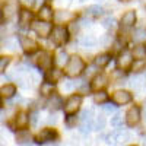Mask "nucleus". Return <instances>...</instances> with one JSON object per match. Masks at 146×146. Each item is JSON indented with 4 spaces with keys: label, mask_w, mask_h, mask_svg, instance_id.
I'll use <instances>...</instances> for the list:
<instances>
[{
    "label": "nucleus",
    "mask_w": 146,
    "mask_h": 146,
    "mask_svg": "<svg viewBox=\"0 0 146 146\" xmlns=\"http://www.w3.org/2000/svg\"><path fill=\"white\" fill-rule=\"evenodd\" d=\"M83 70H85V62L82 60V57H79L76 54L72 56L66 66V75L70 78H76V76L82 75Z\"/></svg>",
    "instance_id": "1"
},
{
    "label": "nucleus",
    "mask_w": 146,
    "mask_h": 146,
    "mask_svg": "<svg viewBox=\"0 0 146 146\" xmlns=\"http://www.w3.org/2000/svg\"><path fill=\"white\" fill-rule=\"evenodd\" d=\"M51 40L56 45H64L69 41V29L63 25L54 27V29L51 32Z\"/></svg>",
    "instance_id": "2"
},
{
    "label": "nucleus",
    "mask_w": 146,
    "mask_h": 146,
    "mask_svg": "<svg viewBox=\"0 0 146 146\" xmlns=\"http://www.w3.org/2000/svg\"><path fill=\"white\" fill-rule=\"evenodd\" d=\"M82 105V96L78 95V94H73L70 95L69 98L66 100L64 102V113L69 115V114H75L78 110L80 108Z\"/></svg>",
    "instance_id": "3"
},
{
    "label": "nucleus",
    "mask_w": 146,
    "mask_h": 146,
    "mask_svg": "<svg viewBox=\"0 0 146 146\" xmlns=\"http://www.w3.org/2000/svg\"><path fill=\"white\" fill-rule=\"evenodd\" d=\"M31 29L34 32H36L40 36H42V38H47L48 35H50L53 32V27L50 22H44V21H36V22H32L31 25Z\"/></svg>",
    "instance_id": "4"
},
{
    "label": "nucleus",
    "mask_w": 146,
    "mask_h": 146,
    "mask_svg": "<svg viewBox=\"0 0 146 146\" xmlns=\"http://www.w3.org/2000/svg\"><path fill=\"white\" fill-rule=\"evenodd\" d=\"M54 62L56 60L53 58V56L48 51H41V53H38V56H36V63H38V66L44 70H51Z\"/></svg>",
    "instance_id": "5"
},
{
    "label": "nucleus",
    "mask_w": 146,
    "mask_h": 146,
    "mask_svg": "<svg viewBox=\"0 0 146 146\" xmlns=\"http://www.w3.org/2000/svg\"><path fill=\"white\" fill-rule=\"evenodd\" d=\"M117 67L120 70H127L133 66V54L129 53V51H123L120 53L118 57H117Z\"/></svg>",
    "instance_id": "6"
},
{
    "label": "nucleus",
    "mask_w": 146,
    "mask_h": 146,
    "mask_svg": "<svg viewBox=\"0 0 146 146\" xmlns=\"http://www.w3.org/2000/svg\"><path fill=\"white\" fill-rule=\"evenodd\" d=\"M139 121H140V108L136 107V105L129 108L127 113H126V123H127V126L135 127Z\"/></svg>",
    "instance_id": "7"
},
{
    "label": "nucleus",
    "mask_w": 146,
    "mask_h": 146,
    "mask_svg": "<svg viewBox=\"0 0 146 146\" xmlns=\"http://www.w3.org/2000/svg\"><path fill=\"white\" fill-rule=\"evenodd\" d=\"M131 98H133V95L129 91H123V89H118L113 94V101L117 105H126L131 101Z\"/></svg>",
    "instance_id": "8"
},
{
    "label": "nucleus",
    "mask_w": 146,
    "mask_h": 146,
    "mask_svg": "<svg viewBox=\"0 0 146 146\" xmlns=\"http://www.w3.org/2000/svg\"><path fill=\"white\" fill-rule=\"evenodd\" d=\"M108 85V79L105 75H102V73H98V75H95L92 82H91V88L95 91V92H101L104 91V88Z\"/></svg>",
    "instance_id": "9"
},
{
    "label": "nucleus",
    "mask_w": 146,
    "mask_h": 146,
    "mask_svg": "<svg viewBox=\"0 0 146 146\" xmlns=\"http://www.w3.org/2000/svg\"><path fill=\"white\" fill-rule=\"evenodd\" d=\"M21 47L27 54H32L38 50V44L29 36H21Z\"/></svg>",
    "instance_id": "10"
},
{
    "label": "nucleus",
    "mask_w": 146,
    "mask_h": 146,
    "mask_svg": "<svg viewBox=\"0 0 146 146\" xmlns=\"http://www.w3.org/2000/svg\"><path fill=\"white\" fill-rule=\"evenodd\" d=\"M73 19H75V15H73L72 12H67V10H58L54 15V21L57 23H69Z\"/></svg>",
    "instance_id": "11"
},
{
    "label": "nucleus",
    "mask_w": 146,
    "mask_h": 146,
    "mask_svg": "<svg viewBox=\"0 0 146 146\" xmlns=\"http://www.w3.org/2000/svg\"><path fill=\"white\" fill-rule=\"evenodd\" d=\"M57 137V133L54 131V129H44L38 133V136H36V140L40 143L41 142H50V140H54Z\"/></svg>",
    "instance_id": "12"
},
{
    "label": "nucleus",
    "mask_w": 146,
    "mask_h": 146,
    "mask_svg": "<svg viewBox=\"0 0 146 146\" xmlns=\"http://www.w3.org/2000/svg\"><path fill=\"white\" fill-rule=\"evenodd\" d=\"M121 25L123 27H126V28H129V27H133L136 23V12L135 10H129V12H126V13L121 16Z\"/></svg>",
    "instance_id": "13"
},
{
    "label": "nucleus",
    "mask_w": 146,
    "mask_h": 146,
    "mask_svg": "<svg viewBox=\"0 0 146 146\" xmlns=\"http://www.w3.org/2000/svg\"><path fill=\"white\" fill-rule=\"evenodd\" d=\"M63 70H60V69H51V70H48L47 72V75H45V79H47V82H50V83H56V82H58L60 79L63 78Z\"/></svg>",
    "instance_id": "14"
},
{
    "label": "nucleus",
    "mask_w": 146,
    "mask_h": 146,
    "mask_svg": "<svg viewBox=\"0 0 146 146\" xmlns=\"http://www.w3.org/2000/svg\"><path fill=\"white\" fill-rule=\"evenodd\" d=\"M131 88L135 89L136 92H140V91H143V88L146 86V79L142 76V75H139V76H135L131 79Z\"/></svg>",
    "instance_id": "15"
},
{
    "label": "nucleus",
    "mask_w": 146,
    "mask_h": 146,
    "mask_svg": "<svg viewBox=\"0 0 146 146\" xmlns=\"http://www.w3.org/2000/svg\"><path fill=\"white\" fill-rule=\"evenodd\" d=\"M110 60H111V54H108V53H102V54H98L95 57V66L96 67H105L108 63H110Z\"/></svg>",
    "instance_id": "16"
},
{
    "label": "nucleus",
    "mask_w": 146,
    "mask_h": 146,
    "mask_svg": "<svg viewBox=\"0 0 146 146\" xmlns=\"http://www.w3.org/2000/svg\"><path fill=\"white\" fill-rule=\"evenodd\" d=\"M40 18L44 21V22H50L53 18H54V13H53V9L50 6H41L40 9Z\"/></svg>",
    "instance_id": "17"
},
{
    "label": "nucleus",
    "mask_w": 146,
    "mask_h": 146,
    "mask_svg": "<svg viewBox=\"0 0 146 146\" xmlns=\"http://www.w3.org/2000/svg\"><path fill=\"white\" fill-rule=\"evenodd\" d=\"M69 60H70V57H69V54H67L64 50H60V51L57 53V56H56V63H57V66H60V67L67 66Z\"/></svg>",
    "instance_id": "18"
},
{
    "label": "nucleus",
    "mask_w": 146,
    "mask_h": 146,
    "mask_svg": "<svg viewBox=\"0 0 146 146\" xmlns=\"http://www.w3.org/2000/svg\"><path fill=\"white\" fill-rule=\"evenodd\" d=\"M131 54H133V57H135L136 60H145L146 58V47L143 44L136 45L135 48H133Z\"/></svg>",
    "instance_id": "19"
},
{
    "label": "nucleus",
    "mask_w": 146,
    "mask_h": 146,
    "mask_svg": "<svg viewBox=\"0 0 146 146\" xmlns=\"http://www.w3.org/2000/svg\"><path fill=\"white\" fill-rule=\"evenodd\" d=\"M79 44L83 48H92V47L96 45V40H95V36H92V35H85V36H82V38L79 40Z\"/></svg>",
    "instance_id": "20"
},
{
    "label": "nucleus",
    "mask_w": 146,
    "mask_h": 146,
    "mask_svg": "<svg viewBox=\"0 0 146 146\" xmlns=\"http://www.w3.org/2000/svg\"><path fill=\"white\" fill-rule=\"evenodd\" d=\"M15 94H16L15 85L9 83V85H3L2 86V96L3 98H12V96H15Z\"/></svg>",
    "instance_id": "21"
},
{
    "label": "nucleus",
    "mask_w": 146,
    "mask_h": 146,
    "mask_svg": "<svg viewBox=\"0 0 146 146\" xmlns=\"http://www.w3.org/2000/svg\"><path fill=\"white\" fill-rule=\"evenodd\" d=\"M29 118H31V117H28L27 113H19L18 117H16V127L25 129V127L28 126V123H29Z\"/></svg>",
    "instance_id": "22"
},
{
    "label": "nucleus",
    "mask_w": 146,
    "mask_h": 146,
    "mask_svg": "<svg viewBox=\"0 0 146 146\" xmlns=\"http://www.w3.org/2000/svg\"><path fill=\"white\" fill-rule=\"evenodd\" d=\"M40 92H41V95H44V96H51V95H54V85L50 83V82L41 83Z\"/></svg>",
    "instance_id": "23"
},
{
    "label": "nucleus",
    "mask_w": 146,
    "mask_h": 146,
    "mask_svg": "<svg viewBox=\"0 0 146 146\" xmlns=\"http://www.w3.org/2000/svg\"><path fill=\"white\" fill-rule=\"evenodd\" d=\"M31 19H32V13H31L29 10H27V9L21 10V13H19V23H21L22 27L28 25V23L31 22Z\"/></svg>",
    "instance_id": "24"
},
{
    "label": "nucleus",
    "mask_w": 146,
    "mask_h": 146,
    "mask_svg": "<svg viewBox=\"0 0 146 146\" xmlns=\"http://www.w3.org/2000/svg\"><path fill=\"white\" fill-rule=\"evenodd\" d=\"M47 105L50 107V108H53V110H58L60 107L63 105V100L60 98L58 95L54 94V95H51V98H50V101L47 102Z\"/></svg>",
    "instance_id": "25"
},
{
    "label": "nucleus",
    "mask_w": 146,
    "mask_h": 146,
    "mask_svg": "<svg viewBox=\"0 0 146 146\" xmlns=\"http://www.w3.org/2000/svg\"><path fill=\"white\" fill-rule=\"evenodd\" d=\"M124 80V73H123V70H114L113 73H111V82L113 83H115V85H121V83H124L123 82Z\"/></svg>",
    "instance_id": "26"
},
{
    "label": "nucleus",
    "mask_w": 146,
    "mask_h": 146,
    "mask_svg": "<svg viewBox=\"0 0 146 146\" xmlns=\"http://www.w3.org/2000/svg\"><path fill=\"white\" fill-rule=\"evenodd\" d=\"M104 126H105V117H104V114H98L94 120V129L95 130H102Z\"/></svg>",
    "instance_id": "27"
},
{
    "label": "nucleus",
    "mask_w": 146,
    "mask_h": 146,
    "mask_svg": "<svg viewBox=\"0 0 146 146\" xmlns=\"http://www.w3.org/2000/svg\"><path fill=\"white\" fill-rule=\"evenodd\" d=\"M107 100H108V95L107 92L101 91V92H96L94 95V102L95 104H107Z\"/></svg>",
    "instance_id": "28"
},
{
    "label": "nucleus",
    "mask_w": 146,
    "mask_h": 146,
    "mask_svg": "<svg viewBox=\"0 0 146 146\" xmlns=\"http://www.w3.org/2000/svg\"><path fill=\"white\" fill-rule=\"evenodd\" d=\"M86 13L91 15V16H101L102 15V7L98 6V5H92L86 9Z\"/></svg>",
    "instance_id": "29"
},
{
    "label": "nucleus",
    "mask_w": 146,
    "mask_h": 146,
    "mask_svg": "<svg viewBox=\"0 0 146 146\" xmlns=\"http://www.w3.org/2000/svg\"><path fill=\"white\" fill-rule=\"evenodd\" d=\"M16 139H18V142H19V143H22V145L25 143V142H28V143H29L31 135H29V131H28V130H21V131H18Z\"/></svg>",
    "instance_id": "30"
},
{
    "label": "nucleus",
    "mask_w": 146,
    "mask_h": 146,
    "mask_svg": "<svg viewBox=\"0 0 146 146\" xmlns=\"http://www.w3.org/2000/svg\"><path fill=\"white\" fill-rule=\"evenodd\" d=\"M133 40H135V42H139V44L146 41V29H137L135 35H133Z\"/></svg>",
    "instance_id": "31"
},
{
    "label": "nucleus",
    "mask_w": 146,
    "mask_h": 146,
    "mask_svg": "<svg viewBox=\"0 0 146 146\" xmlns=\"http://www.w3.org/2000/svg\"><path fill=\"white\" fill-rule=\"evenodd\" d=\"M76 86H78L76 80H66V82L63 83L62 89H63L64 92H72V91H75V89H76Z\"/></svg>",
    "instance_id": "32"
},
{
    "label": "nucleus",
    "mask_w": 146,
    "mask_h": 146,
    "mask_svg": "<svg viewBox=\"0 0 146 146\" xmlns=\"http://www.w3.org/2000/svg\"><path fill=\"white\" fill-rule=\"evenodd\" d=\"M15 12H16L15 5H6V6L3 7V16H6V18L9 19V18H12V16L15 15Z\"/></svg>",
    "instance_id": "33"
},
{
    "label": "nucleus",
    "mask_w": 146,
    "mask_h": 146,
    "mask_svg": "<svg viewBox=\"0 0 146 146\" xmlns=\"http://www.w3.org/2000/svg\"><path fill=\"white\" fill-rule=\"evenodd\" d=\"M145 67H146L145 60H135V63L131 66V70L133 72H142V70H145Z\"/></svg>",
    "instance_id": "34"
},
{
    "label": "nucleus",
    "mask_w": 146,
    "mask_h": 146,
    "mask_svg": "<svg viewBox=\"0 0 146 146\" xmlns=\"http://www.w3.org/2000/svg\"><path fill=\"white\" fill-rule=\"evenodd\" d=\"M105 142L108 145H115L118 142V131H113V133H110V135H107Z\"/></svg>",
    "instance_id": "35"
},
{
    "label": "nucleus",
    "mask_w": 146,
    "mask_h": 146,
    "mask_svg": "<svg viewBox=\"0 0 146 146\" xmlns=\"http://www.w3.org/2000/svg\"><path fill=\"white\" fill-rule=\"evenodd\" d=\"M121 123H123V115H121V114L117 113L114 117H111V126L113 127H120Z\"/></svg>",
    "instance_id": "36"
},
{
    "label": "nucleus",
    "mask_w": 146,
    "mask_h": 146,
    "mask_svg": "<svg viewBox=\"0 0 146 146\" xmlns=\"http://www.w3.org/2000/svg\"><path fill=\"white\" fill-rule=\"evenodd\" d=\"M130 137H131L130 131H127V130H121V131H118V142H129Z\"/></svg>",
    "instance_id": "37"
},
{
    "label": "nucleus",
    "mask_w": 146,
    "mask_h": 146,
    "mask_svg": "<svg viewBox=\"0 0 146 146\" xmlns=\"http://www.w3.org/2000/svg\"><path fill=\"white\" fill-rule=\"evenodd\" d=\"M76 121H78V117H76L75 114H69V115L66 117V124H67L69 127L76 126Z\"/></svg>",
    "instance_id": "38"
},
{
    "label": "nucleus",
    "mask_w": 146,
    "mask_h": 146,
    "mask_svg": "<svg viewBox=\"0 0 146 146\" xmlns=\"http://www.w3.org/2000/svg\"><path fill=\"white\" fill-rule=\"evenodd\" d=\"M114 18H111V16H108V18H105L104 21H102V27L104 28H107V29H110V28H113L114 27Z\"/></svg>",
    "instance_id": "39"
},
{
    "label": "nucleus",
    "mask_w": 146,
    "mask_h": 146,
    "mask_svg": "<svg viewBox=\"0 0 146 146\" xmlns=\"http://www.w3.org/2000/svg\"><path fill=\"white\" fill-rule=\"evenodd\" d=\"M9 62H10L9 57H2V58H0V70L5 72L6 67H7V64H9Z\"/></svg>",
    "instance_id": "40"
},
{
    "label": "nucleus",
    "mask_w": 146,
    "mask_h": 146,
    "mask_svg": "<svg viewBox=\"0 0 146 146\" xmlns=\"http://www.w3.org/2000/svg\"><path fill=\"white\" fill-rule=\"evenodd\" d=\"M96 69H98V67H96L95 64H94V66H88V69L85 70V72H86V76H92L94 73L96 72Z\"/></svg>",
    "instance_id": "41"
},
{
    "label": "nucleus",
    "mask_w": 146,
    "mask_h": 146,
    "mask_svg": "<svg viewBox=\"0 0 146 146\" xmlns=\"http://www.w3.org/2000/svg\"><path fill=\"white\" fill-rule=\"evenodd\" d=\"M19 2L25 6V7H31V6H34V3H35V0H19Z\"/></svg>",
    "instance_id": "42"
},
{
    "label": "nucleus",
    "mask_w": 146,
    "mask_h": 146,
    "mask_svg": "<svg viewBox=\"0 0 146 146\" xmlns=\"http://www.w3.org/2000/svg\"><path fill=\"white\" fill-rule=\"evenodd\" d=\"M115 107H117V105H113V104H105V105H104V110H105V111H108V113H111V111H114V110H115Z\"/></svg>",
    "instance_id": "43"
},
{
    "label": "nucleus",
    "mask_w": 146,
    "mask_h": 146,
    "mask_svg": "<svg viewBox=\"0 0 146 146\" xmlns=\"http://www.w3.org/2000/svg\"><path fill=\"white\" fill-rule=\"evenodd\" d=\"M36 120H38V113H32L31 114V123H32V126L36 124Z\"/></svg>",
    "instance_id": "44"
},
{
    "label": "nucleus",
    "mask_w": 146,
    "mask_h": 146,
    "mask_svg": "<svg viewBox=\"0 0 146 146\" xmlns=\"http://www.w3.org/2000/svg\"><path fill=\"white\" fill-rule=\"evenodd\" d=\"M56 3H57L58 6H63V5H64V6H67V5L70 3V0H57Z\"/></svg>",
    "instance_id": "45"
},
{
    "label": "nucleus",
    "mask_w": 146,
    "mask_h": 146,
    "mask_svg": "<svg viewBox=\"0 0 146 146\" xmlns=\"http://www.w3.org/2000/svg\"><path fill=\"white\" fill-rule=\"evenodd\" d=\"M89 25H91V22H89V21H86V19H82V21H80V27L86 28V27H89Z\"/></svg>",
    "instance_id": "46"
},
{
    "label": "nucleus",
    "mask_w": 146,
    "mask_h": 146,
    "mask_svg": "<svg viewBox=\"0 0 146 146\" xmlns=\"http://www.w3.org/2000/svg\"><path fill=\"white\" fill-rule=\"evenodd\" d=\"M56 121H57V118H56V115H54V114L48 117V123H50V124H54Z\"/></svg>",
    "instance_id": "47"
},
{
    "label": "nucleus",
    "mask_w": 146,
    "mask_h": 146,
    "mask_svg": "<svg viewBox=\"0 0 146 146\" xmlns=\"http://www.w3.org/2000/svg\"><path fill=\"white\" fill-rule=\"evenodd\" d=\"M79 3H85V2H88V0H78Z\"/></svg>",
    "instance_id": "48"
},
{
    "label": "nucleus",
    "mask_w": 146,
    "mask_h": 146,
    "mask_svg": "<svg viewBox=\"0 0 146 146\" xmlns=\"http://www.w3.org/2000/svg\"><path fill=\"white\" fill-rule=\"evenodd\" d=\"M120 2H130V0H120Z\"/></svg>",
    "instance_id": "49"
},
{
    "label": "nucleus",
    "mask_w": 146,
    "mask_h": 146,
    "mask_svg": "<svg viewBox=\"0 0 146 146\" xmlns=\"http://www.w3.org/2000/svg\"><path fill=\"white\" fill-rule=\"evenodd\" d=\"M98 2H105V0H98Z\"/></svg>",
    "instance_id": "50"
},
{
    "label": "nucleus",
    "mask_w": 146,
    "mask_h": 146,
    "mask_svg": "<svg viewBox=\"0 0 146 146\" xmlns=\"http://www.w3.org/2000/svg\"><path fill=\"white\" fill-rule=\"evenodd\" d=\"M145 145H146V136H145Z\"/></svg>",
    "instance_id": "51"
},
{
    "label": "nucleus",
    "mask_w": 146,
    "mask_h": 146,
    "mask_svg": "<svg viewBox=\"0 0 146 146\" xmlns=\"http://www.w3.org/2000/svg\"><path fill=\"white\" fill-rule=\"evenodd\" d=\"M54 146H57V145H54Z\"/></svg>",
    "instance_id": "52"
}]
</instances>
